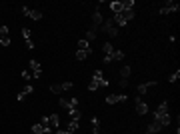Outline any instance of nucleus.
Listing matches in <instances>:
<instances>
[{"mask_svg": "<svg viewBox=\"0 0 180 134\" xmlns=\"http://www.w3.org/2000/svg\"><path fill=\"white\" fill-rule=\"evenodd\" d=\"M134 18V10H122V12H118V14H114V18H112V22H114V26H126L130 20Z\"/></svg>", "mask_w": 180, "mask_h": 134, "instance_id": "1", "label": "nucleus"}, {"mask_svg": "<svg viewBox=\"0 0 180 134\" xmlns=\"http://www.w3.org/2000/svg\"><path fill=\"white\" fill-rule=\"evenodd\" d=\"M100 30L106 32V34H110L112 38H116V36H118V28L114 26L112 18H110V20H104V22H102V26H100Z\"/></svg>", "mask_w": 180, "mask_h": 134, "instance_id": "2", "label": "nucleus"}, {"mask_svg": "<svg viewBox=\"0 0 180 134\" xmlns=\"http://www.w3.org/2000/svg\"><path fill=\"white\" fill-rule=\"evenodd\" d=\"M58 104L64 110H72V108H78V98H60Z\"/></svg>", "mask_w": 180, "mask_h": 134, "instance_id": "3", "label": "nucleus"}, {"mask_svg": "<svg viewBox=\"0 0 180 134\" xmlns=\"http://www.w3.org/2000/svg\"><path fill=\"white\" fill-rule=\"evenodd\" d=\"M102 86H108V80L106 78H92L90 80V84H88V90H98V88H102Z\"/></svg>", "mask_w": 180, "mask_h": 134, "instance_id": "4", "label": "nucleus"}, {"mask_svg": "<svg viewBox=\"0 0 180 134\" xmlns=\"http://www.w3.org/2000/svg\"><path fill=\"white\" fill-rule=\"evenodd\" d=\"M180 10V6L176 2H166L164 6L160 8V16H166V14H170V12H178Z\"/></svg>", "mask_w": 180, "mask_h": 134, "instance_id": "5", "label": "nucleus"}, {"mask_svg": "<svg viewBox=\"0 0 180 134\" xmlns=\"http://www.w3.org/2000/svg\"><path fill=\"white\" fill-rule=\"evenodd\" d=\"M20 12H22L24 16H28V18H32V20H40L42 18V12L40 10H30V8H26V6L20 8Z\"/></svg>", "mask_w": 180, "mask_h": 134, "instance_id": "6", "label": "nucleus"}, {"mask_svg": "<svg viewBox=\"0 0 180 134\" xmlns=\"http://www.w3.org/2000/svg\"><path fill=\"white\" fill-rule=\"evenodd\" d=\"M128 96L126 94H108L106 96V102L108 104H116V102H126Z\"/></svg>", "mask_w": 180, "mask_h": 134, "instance_id": "7", "label": "nucleus"}, {"mask_svg": "<svg viewBox=\"0 0 180 134\" xmlns=\"http://www.w3.org/2000/svg\"><path fill=\"white\" fill-rule=\"evenodd\" d=\"M92 20H94V26L90 28V30H94V32H96V28H98V26H102V22H104V18H102V12L98 10V8L94 10V14H92Z\"/></svg>", "mask_w": 180, "mask_h": 134, "instance_id": "8", "label": "nucleus"}, {"mask_svg": "<svg viewBox=\"0 0 180 134\" xmlns=\"http://www.w3.org/2000/svg\"><path fill=\"white\" fill-rule=\"evenodd\" d=\"M134 102H136V112H138V114H146V112H148V104L142 102V100H140V96H136Z\"/></svg>", "mask_w": 180, "mask_h": 134, "instance_id": "9", "label": "nucleus"}, {"mask_svg": "<svg viewBox=\"0 0 180 134\" xmlns=\"http://www.w3.org/2000/svg\"><path fill=\"white\" fill-rule=\"evenodd\" d=\"M164 114H168V102H160V106L156 108V112H154V120H158Z\"/></svg>", "mask_w": 180, "mask_h": 134, "instance_id": "10", "label": "nucleus"}, {"mask_svg": "<svg viewBox=\"0 0 180 134\" xmlns=\"http://www.w3.org/2000/svg\"><path fill=\"white\" fill-rule=\"evenodd\" d=\"M52 130H50L48 126H44V124H32V134H50Z\"/></svg>", "mask_w": 180, "mask_h": 134, "instance_id": "11", "label": "nucleus"}, {"mask_svg": "<svg viewBox=\"0 0 180 134\" xmlns=\"http://www.w3.org/2000/svg\"><path fill=\"white\" fill-rule=\"evenodd\" d=\"M30 68H32V74H34V78H40V74H42L40 62H38V60H30Z\"/></svg>", "mask_w": 180, "mask_h": 134, "instance_id": "12", "label": "nucleus"}, {"mask_svg": "<svg viewBox=\"0 0 180 134\" xmlns=\"http://www.w3.org/2000/svg\"><path fill=\"white\" fill-rule=\"evenodd\" d=\"M108 6H110V10H112L114 14H118V12H122V10H124V8H122V0H112Z\"/></svg>", "mask_w": 180, "mask_h": 134, "instance_id": "13", "label": "nucleus"}, {"mask_svg": "<svg viewBox=\"0 0 180 134\" xmlns=\"http://www.w3.org/2000/svg\"><path fill=\"white\" fill-rule=\"evenodd\" d=\"M48 122H50V130H56L58 124H60V116L58 114H50L48 116Z\"/></svg>", "mask_w": 180, "mask_h": 134, "instance_id": "14", "label": "nucleus"}, {"mask_svg": "<svg viewBox=\"0 0 180 134\" xmlns=\"http://www.w3.org/2000/svg\"><path fill=\"white\" fill-rule=\"evenodd\" d=\"M32 92H34V86H24V88L18 92V96H16V98H18V100H24L28 94H32Z\"/></svg>", "mask_w": 180, "mask_h": 134, "instance_id": "15", "label": "nucleus"}, {"mask_svg": "<svg viewBox=\"0 0 180 134\" xmlns=\"http://www.w3.org/2000/svg\"><path fill=\"white\" fill-rule=\"evenodd\" d=\"M160 130H162V124L158 122V120H154V122L148 126V130H146V132H148V134H154V132H160Z\"/></svg>", "mask_w": 180, "mask_h": 134, "instance_id": "16", "label": "nucleus"}, {"mask_svg": "<svg viewBox=\"0 0 180 134\" xmlns=\"http://www.w3.org/2000/svg\"><path fill=\"white\" fill-rule=\"evenodd\" d=\"M78 50H84V52H92V48H90V42H86V40H78Z\"/></svg>", "mask_w": 180, "mask_h": 134, "instance_id": "17", "label": "nucleus"}, {"mask_svg": "<svg viewBox=\"0 0 180 134\" xmlns=\"http://www.w3.org/2000/svg\"><path fill=\"white\" fill-rule=\"evenodd\" d=\"M68 114H70L72 120H80V118H82V114H80V108H72V110H68Z\"/></svg>", "mask_w": 180, "mask_h": 134, "instance_id": "18", "label": "nucleus"}, {"mask_svg": "<svg viewBox=\"0 0 180 134\" xmlns=\"http://www.w3.org/2000/svg\"><path fill=\"white\" fill-rule=\"evenodd\" d=\"M148 86H156V82H146V84H140L138 86V94H146Z\"/></svg>", "mask_w": 180, "mask_h": 134, "instance_id": "19", "label": "nucleus"}, {"mask_svg": "<svg viewBox=\"0 0 180 134\" xmlns=\"http://www.w3.org/2000/svg\"><path fill=\"white\" fill-rule=\"evenodd\" d=\"M130 72H132V70H130V66H122V68H120V76H122V78H126V80L130 78Z\"/></svg>", "mask_w": 180, "mask_h": 134, "instance_id": "20", "label": "nucleus"}, {"mask_svg": "<svg viewBox=\"0 0 180 134\" xmlns=\"http://www.w3.org/2000/svg\"><path fill=\"white\" fill-rule=\"evenodd\" d=\"M158 122L162 124V128H166L170 124V114H164V116H160V118H158Z\"/></svg>", "mask_w": 180, "mask_h": 134, "instance_id": "21", "label": "nucleus"}, {"mask_svg": "<svg viewBox=\"0 0 180 134\" xmlns=\"http://www.w3.org/2000/svg\"><path fill=\"white\" fill-rule=\"evenodd\" d=\"M110 56H112V60H122V58H124V52H122V50H114Z\"/></svg>", "mask_w": 180, "mask_h": 134, "instance_id": "22", "label": "nucleus"}, {"mask_svg": "<svg viewBox=\"0 0 180 134\" xmlns=\"http://www.w3.org/2000/svg\"><path fill=\"white\" fill-rule=\"evenodd\" d=\"M50 92H54V94H60V92H64V88H62V84H52V86H50Z\"/></svg>", "mask_w": 180, "mask_h": 134, "instance_id": "23", "label": "nucleus"}, {"mask_svg": "<svg viewBox=\"0 0 180 134\" xmlns=\"http://www.w3.org/2000/svg\"><path fill=\"white\" fill-rule=\"evenodd\" d=\"M102 50H104V52H106V56H110V54L114 52V48H112V44H110V42H106L104 46H102Z\"/></svg>", "mask_w": 180, "mask_h": 134, "instance_id": "24", "label": "nucleus"}, {"mask_svg": "<svg viewBox=\"0 0 180 134\" xmlns=\"http://www.w3.org/2000/svg\"><path fill=\"white\" fill-rule=\"evenodd\" d=\"M84 40H86V42H92V40H96V32H94V30H88V32H86V38H84Z\"/></svg>", "mask_w": 180, "mask_h": 134, "instance_id": "25", "label": "nucleus"}, {"mask_svg": "<svg viewBox=\"0 0 180 134\" xmlns=\"http://www.w3.org/2000/svg\"><path fill=\"white\" fill-rule=\"evenodd\" d=\"M76 128H78V120H70V124H68V132H76Z\"/></svg>", "mask_w": 180, "mask_h": 134, "instance_id": "26", "label": "nucleus"}, {"mask_svg": "<svg viewBox=\"0 0 180 134\" xmlns=\"http://www.w3.org/2000/svg\"><path fill=\"white\" fill-rule=\"evenodd\" d=\"M88 54H90V52H84V50H78V52H76V58H78V60H86V58H88Z\"/></svg>", "mask_w": 180, "mask_h": 134, "instance_id": "27", "label": "nucleus"}, {"mask_svg": "<svg viewBox=\"0 0 180 134\" xmlns=\"http://www.w3.org/2000/svg\"><path fill=\"white\" fill-rule=\"evenodd\" d=\"M22 36H24V38H26V40H30V36H32V32H30V28H26V26L22 28Z\"/></svg>", "mask_w": 180, "mask_h": 134, "instance_id": "28", "label": "nucleus"}, {"mask_svg": "<svg viewBox=\"0 0 180 134\" xmlns=\"http://www.w3.org/2000/svg\"><path fill=\"white\" fill-rule=\"evenodd\" d=\"M0 44H2V46H10V38H8V36H0Z\"/></svg>", "mask_w": 180, "mask_h": 134, "instance_id": "29", "label": "nucleus"}, {"mask_svg": "<svg viewBox=\"0 0 180 134\" xmlns=\"http://www.w3.org/2000/svg\"><path fill=\"white\" fill-rule=\"evenodd\" d=\"M178 78H180V70H176V72H174V74H172V76H170V78H168V82H176V80H178Z\"/></svg>", "mask_w": 180, "mask_h": 134, "instance_id": "30", "label": "nucleus"}, {"mask_svg": "<svg viewBox=\"0 0 180 134\" xmlns=\"http://www.w3.org/2000/svg\"><path fill=\"white\" fill-rule=\"evenodd\" d=\"M90 122H92L94 128H100V118H96V116H94V118H90Z\"/></svg>", "mask_w": 180, "mask_h": 134, "instance_id": "31", "label": "nucleus"}, {"mask_svg": "<svg viewBox=\"0 0 180 134\" xmlns=\"http://www.w3.org/2000/svg\"><path fill=\"white\" fill-rule=\"evenodd\" d=\"M0 36H8V26H0Z\"/></svg>", "mask_w": 180, "mask_h": 134, "instance_id": "32", "label": "nucleus"}, {"mask_svg": "<svg viewBox=\"0 0 180 134\" xmlns=\"http://www.w3.org/2000/svg\"><path fill=\"white\" fill-rule=\"evenodd\" d=\"M118 84H120V88H126V86H128V80H126V78H120Z\"/></svg>", "mask_w": 180, "mask_h": 134, "instance_id": "33", "label": "nucleus"}, {"mask_svg": "<svg viewBox=\"0 0 180 134\" xmlns=\"http://www.w3.org/2000/svg\"><path fill=\"white\" fill-rule=\"evenodd\" d=\"M72 86H74L72 82H64V84H62V88H64V90H72Z\"/></svg>", "mask_w": 180, "mask_h": 134, "instance_id": "34", "label": "nucleus"}, {"mask_svg": "<svg viewBox=\"0 0 180 134\" xmlns=\"http://www.w3.org/2000/svg\"><path fill=\"white\" fill-rule=\"evenodd\" d=\"M92 78H104V74H102V70H96V72H94V76Z\"/></svg>", "mask_w": 180, "mask_h": 134, "instance_id": "35", "label": "nucleus"}, {"mask_svg": "<svg viewBox=\"0 0 180 134\" xmlns=\"http://www.w3.org/2000/svg\"><path fill=\"white\" fill-rule=\"evenodd\" d=\"M22 78H24V80H30V78H32V74H30V72H22Z\"/></svg>", "mask_w": 180, "mask_h": 134, "instance_id": "36", "label": "nucleus"}, {"mask_svg": "<svg viewBox=\"0 0 180 134\" xmlns=\"http://www.w3.org/2000/svg\"><path fill=\"white\" fill-rule=\"evenodd\" d=\"M102 62H104V64H110V62H112V56H104V60H102Z\"/></svg>", "mask_w": 180, "mask_h": 134, "instance_id": "37", "label": "nucleus"}, {"mask_svg": "<svg viewBox=\"0 0 180 134\" xmlns=\"http://www.w3.org/2000/svg\"><path fill=\"white\" fill-rule=\"evenodd\" d=\"M26 46H28V48H30V50H32V48H34V42H32V38H30V40H26Z\"/></svg>", "mask_w": 180, "mask_h": 134, "instance_id": "38", "label": "nucleus"}, {"mask_svg": "<svg viewBox=\"0 0 180 134\" xmlns=\"http://www.w3.org/2000/svg\"><path fill=\"white\" fill-rule=\"evenodd\" d=\"M94 128V126H92ZM92 134H100V128H94V130H92Z\"/></svg>", "mask_w": 180, "mask_h": 134, "instance_id": "39", "label": "nucleus"}, {"mask_svg": "<svg viewBox=\"0 0 180 134\" xmlns=\"http://www.w3.org/2000/svg\"><path fill=\"white\" fill-rule=\"evenodd\" d=\"M56 134H74V132H68V130H66V132H62V130H58Z\"/></svg>", "mask_w": 180, "mask_h": 134, "instance_id": "40", "label": "nucleus"}, {"mask_svg": "<svg viewBox=\"0 0 180 134\" xmlns=\"http://www.w3.org/2000/svg\"><path fill=\"white\" fill-rule=\"evenodd\" d=\"M146 134H148V132H146Z\"/></svg>", "mask_w": 180, "mask_h": 134, "instance_id": "41", "label": "nucleus"}]
</instances>
